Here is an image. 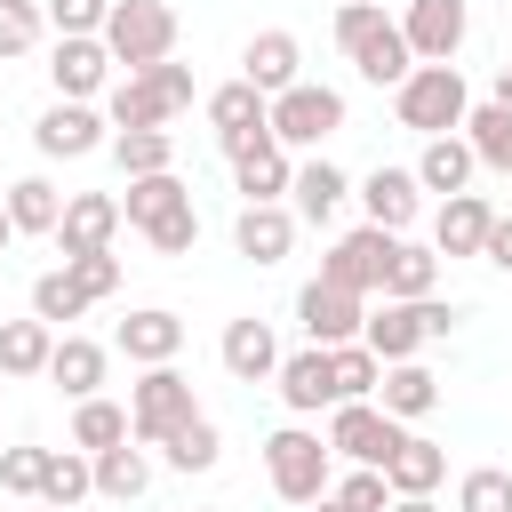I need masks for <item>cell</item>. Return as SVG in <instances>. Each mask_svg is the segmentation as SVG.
Instances as JSON below:
<instances>
[{"mask_svg": "<svg viewBox=\"0 0 512 512\" xmlns=\"http://www.w3.org/2000/svg\"><path fill=\"white\" fill-rule=\"evenodd\" d=\"M336 128H344V88H328V80H296V88L272 96V136H280L288 152H320Z\"/></svg>", "mask_w": 512, "mask_h": 512, "instance_id": "obj_7", "label": "cell"}, {"mask_svg": "<svg viewBox=\"0 0 512 512\" xmlns=\"http://www.w3.org/2000/svg\"><path fill=\"white\" fill-rule=\"evenodd\" d=\"M48 352H56V328L32 312V320H0V376L24 384V376H48Z\"/></svg>", "mask_w": 512, "mask_h": 512, "instance_id": "obj_26", "label": "cell"}, {"mask_svg": "<svg viewBox=\"0 0 512 512\" xmlns=\"http://www.w3.org/2000/svg\"><path fill=\"white\" fill-rule=\"evenodd\" d=\"M120 224H128V216H120L112 192H72V200H64V224H56V248H64V256H96V248H112Z\"/></svg>", "mask_w": 512, "mask_h": 512, "instance_id": "obj_19", "label": "cell"}, {"mask_svg": "<svg viewBox=\"0 0 512 512\" xmlns=\"http://www.w3.org/2000/svg\"><path fill=\"white\" fill-rule=\"evenodd\" d=\"M48 80H56V96L96 104V96H104V80H112V48H104V32H56Z\"/></svg>", "mask_w": 512, "mask_h": 512, "instance_id": "obj_12", "label": "cell"}, {"mask_svg": "<svg viewBox=\"0 0 512 512\" xmlns=\"http://www.w3.org/2000/svg\"><path fill=\"white\" fill-rule=\"evenodd\" d=\"M264 480H272L280 504H320V496L336 488V448H328V432L280 424V432L264 440Z\"/></svg>", "mask_w": 512, "mask_h": 512, "instance_id": "obj_2", "label": "cell"}, {"mask_svg": "<svg viewBox=\"0 0 512 512\" xmlns=\"http://www.w3.org/2000/svg\"><path fill=\"white\" fill-rule=\"evenodd\" d=\"M88 496H96V456H88V448H48L40 504H64V512H80Z\"/></svg>", "mask_w": 512, "mask_h": 512, "instance_id": "obj_32", "label": "cell"}, {"mask_svg": "<svg viewBox=\"0 0 512 512\" xmlns=\"http://www.w3.org/2000/svg\"><path fill=\"white\" fill-rule=\"evenodd\" d=\"M144 240H152V256H192V248H200V208H176V216H160Z\"/></svg>", "mask_w": 512, "mask_h": 512, "instance_id": "obj_46", "label": "cell"}, {"mask_svg": "<svg viewBox=\"0 0 512 512\" xmlns=\"http://www.w3.org/2000/svg\"><path fill=\"white\" fill-rule=\"evenodd\" d=\"M152 488V456H144V440L128 432L120 448H96V496H112V504H136Z\"/></svg>", "mask_w": 512, "mask_h": 512, "instance_id": "obj_30", "label": "cell"}, {"mask_svg": "<svg viewBox=\"0 0 512 512\" xmlns=\"http://www.w3.org/2000/svg\"><path fill=\"white\" fill-rule=\"evenodd\" d=\"M296 328H304V344H352L368 328V296L336 288V280H304L296 288Z\"/></svg>", "mask_w": 512, "mask_h": 512, "instance_id": "obj_9", "label": "cell"}, {"mask_svg": "<svg viewBox=\"0 0 512 512\" xmlns=\"http://www.w3.org/2000/svg\"><path fill=\"white\" fill-rule=\"evenodd\" d=\"M328 496H336L344 512H384V504H392V480H384L376 464H352V472H344V480H336Z\"/></svg>", "mask_w": 512, "mask_h": 512, "instance_id": "obj_44", "label": "cell"}, {"mask_svg": "<svg viewBox=\"0 0 512 512\" xmlns=\"http://www.w3.org/2000/svg\"><path fill=\"white\" fill-rule=\"evenodd\" d=\"M384 480H392V496H432V488L448 480V448H432L424 432H408V440L392 448V464H384Z\"/></svg>", "mask_w": 512, "mask_h": 512, "instance_id": "obj_29", "label": "cell"}, {"mask_svg": "<svg viewBox=\"0 0 512 512\" xmlns=\"http://www.w3.org/2000/svg\"><path fill=\"white\" fill-rule=\"evenodd\" d=\"M208 128H216V152H232L256 128H272V96L256 80H224V88H208Z\"/></svg>", "mask_w": 512, "mask_h": 512, "instance_id": "obj_17", "label": "cell"}, {"mask_svg": "<svg viewBox=\"0 0 512 512\" xmlns=\"http://www.w3.org/2000/svg\"><path fill=\"white\" fill-rule=\"evenodd\" d=\"M32 144H40V160H88V152L112 144V120H104L96 104H80V96H56V104L32 120Z\"/></svg>", "mask_w": 512, "mask_h": 512, "instance_id": "obj_8", "label": "cell"}, {"mask_svg": "<svg viewBox=\"0 0 512 512\" xmlns=\"http://www.w3.org/2000/svg\"><path fill=\"white\" fill-rule=\"evenodd\" d=\"M336 48L352 56V72L368 80V88H400L408 72H416V48H408V32L376 8V0H344L336 8Z\"/></svg>", "mask_w": 512, "mask_h": 512, "instance_id": "obj_1", "label": "cell"}, {"mask_svg": "<svg viewBox=\"0 0 512 512\" xmlns=\"http://www.w3.org/2000/svg\"><path fill=\"white\" fill-rule=\"evenodd\" d=\"M384 296H440V248L400 240L392 264H384Z\"/></svg>", "mask_w": 512, "mask_h": 512, "instance_id": "obj_36", "label": "cell"}, {"mask_svg": "<svg viewBox=\"0 0 512 512\" xmlns=\"http://www.w3.org/2000/svg\"><path fill=\"white\" fill-rule=\"evenodd\" d=\"M304 512H344V504H336V496H320V504H304Z\"/></svg>", "mask_w": 512, "mask_h": 512, "instance_id": "obj_53", "label": "cell"}, {"mask_svg": "<svg viewBox=\"0 0 512 512\" xmlns=\"http://www.w3.org/2000/svg\"><path fill=\"white\" fill-rule=\"evenodd\" d=\"M232 248H240L248 264H288V248H296V208H288V200H240Z\"/></svg>", "mask_w": 512, "mask_h": 512, "instance_id": "obj_14", "label": "cell"}, {"mask_svg": "<svg viewBox=\"0 0 512 512\" xmlns=\"http://www.w3.org/2000/svg\"><path fill=\"white\" fill-rule=\"evenodd\" d=\"M400 32H408L416 64H456V48L472 40V8L464 0H408Z\"/></svg>", "mask_w": 512, "mask_h": 512, "instance_id": "obj_11", "label": "cell"}, {"mask_svg": "<svg viewBox=\"0 0 512 512\" xmlns=\"http://www.w3.org/2000/svg\"><path fill=\"white\" fill-rule=\"evenodd\" d=\"M120 440H128V408L120 400H104V392L96 400H72V448L96 456V448H120Z\"/></svg>", "mask_w": 512, "mask_h": 512, "instance_id": "obj_37", "label": "cell"}, {"mask_svg": "<svg viewBox=\"0 0 512 512\" xmlns=\"http://www.w3.org/2000/svg\"><path fill=\"white\" fill-rule=\"evenodd\" d=\"M488 224H496L488 192H448L440 216H432V248H440V256H480V248H488Z\"/></svg>", "mask_w": 512, "mask_h": 512, "instance_id": "obj_20", "label": "cell"}, {"mask_svg": "<svg viewBox=\"0 0 512 512\" xmlns=\"http://www.w3.org/2000/svg\"><path fill=\"white\" fill-rule=\"evenodd\" d=\"M408 440V424L384 408V400H336L328 408V448H336V464H392V448Z\"/></svg>", "mask_w": 512, "mask_h": 512, "instance_id": "obj_6", "label": "cell"}, {"mask_svg": "<svg viewBox=\"0 0 512 512\" xmlns=\"http://www.w3.org/2000/svg\"><path fill=\"white\" fill-rule=\"evenodd\" d=\"M352 200H360L368 224H384V232H408V224L424 216V184H416V168H368V176L352 184Z\"/></svg>", "mask_w": 512, "mask_h": 512, "instance_id": "obj_15", "label": "cell"}, {"mask_svg": "<svg viewBox=\"0 0 512 512\" xmlns=\"http://www.w3.org/2000/svg\"><path fill=\"white\" fill-rule=\"evenodd\" d=\"M8 240H16V216H8V200H0V256H8Z\"/></svg>", "mask_w": 512, "mask_h": 512, "instance_id": "obj_52", "label": "cell"}, {"mask_svg": "<svg viewBox=\"0 0 512 512\" xmlns=\"http://www.w3.org/2000/svg\"><path fill=\"white\" fill-rule=\"evenodd\" d=\"M104 120H112V128H168L176 112H168V96H160L144 72H128V80L104 96Z\"/></svg>", "mask_w": 512, "mask_h": 512, "instance_id": "obj_34", "label": "cell"}, {"mask_svg": "<svg viewBox=\"0 0 512 512\" xmlns=\"http://www.w3.org/2000/svg\"><path fill=\"white\" fill-rule=\"evenodd\" d=\"M160 456H168L176 472H216V456H224V432H216L208 416H192L184 432H168V440H160Z\"/></svg>", "mask_w": 512, "mask_h": 512, "instance_id": "obj_39", "label": "cell"}, {"mask_svg": "<svg viewBox=\"0 0 512 512\" xmlns=\"http://www.w3.org/2000/svg\"><path fill=\"white\" fill-rule=\"evenodd\" d=\"M392 112H400L408 136H456L464 112H472V88H464L456 64H416V72L392 88Z\"/></svg>", "mask_w": 512, "mask_h": 512, "instance_id": "obj_3", "label": "cell"}, {"mask_svg": "<svg viewBox=\"0 0 512 512\" xmlns=\"http://www.w3.org/2000/svg\"><path fill=\"white\" fill-rule=\"evenodd\" d=\"M48 32V8L40 0H0V56H32Z\"/></svg>", "mask_w": 512, "mask_h": 512, "instance_id": "obj_42", "label": "cell"}, {"mask_svg": "<svg viewBox=\"0 0 512 512\" xmlns=\"http://www.w3.org/2000/svg\"><path fill=\"white\" fill-rule=\"evenodd\" d=\"M32 312H40L48 328H64V320H80V312H88V288L56 264V272H40V280H32Z\"/></svg>", "mask_w": 512, "mask_h": 512, "instance_id": "obj_40", "label": "cell"}, {"mask_svg": "<svg viewBox=\"0 0 512 512\" xmlns=\"http://www.w3.org/2000/svg\"><path fill=\"white\" fill-rule=\"evenodd\" d=\"M456 512H512V472L504 464H472L456 480Z\"/></svg>", "mask_w": 512, "mask_h": 512, "instance_id": "obj_41", "label": "cell"}, {"mask_svg": "<svg viewBox=\"0 0 512 512\" xmlns=\"http://www.w3.org/2000/svg\"><path fill=\"white\" fill-rule=\"evenodd\" d=\"M40 8L56 32H104V16H112V0H40Z\"/></svg>", "mask_w": 512, "mask_h": 512, "instance_id": "obj_47", "label": "cell"}, {"mask_svg": "<svg viewBox=\"0 0 512 512\" xmlns=\"http://www.w3.org/2000/svg\"><path fill=\"white\" fill-rule=\"evenodd\" d=\"M384 512H440V504H432V496H392Z\"/></svg>", "mask_w": 512, "mask_h": 512, "instance_id": "obj_50", "label": "cell"}, {"mask_svg": "<svg viewBox=\"0 0 512 512\" xmlns=\"http://www.w3.org/2000/svg\"><path fill=\"white\" fill-rule=\"evenodd\" d=\"M480 264L512 272V216H496V224H488V248H480Z\"/></svg>", "mask_w": 512, "mask_h": 512, "instance_id": "obj_49", "label": "cell"}, {"mask_svg": "<svg viewBox=\"0 0 512 512\" xmlns=\"http://www.w3.org/2000/svg\"><path fill=\"white\" fill-rule=\"evenodd\" d=\"M32 512H64V504H32Z\"/></svg>", "mask_w": 512, "mask_h": 512, "instance_id": "obj_54", "label": "cell"}, {"mask_svg": "<svg viewBox=\"0 0 512 512\" xmlns=\"http://www.w3.org/2000/svg\"><path fill=\"white\" fill-rule=\"evenodd\" d=\"M344 200H352V176H344L328 152H312V160L296 168V184H288V208H296V224H328Z\"/></svg>", "mask_w": 512, "mask_h": 512, "instance_id": "obj_22", "label": "cell"}, {"mask_svg": "<svg viewBox=\"0 0 512 512\" xmlns=\"http://www.w3.org/2000/svg\"><path fill=\"white\" fill-rule=\"evenodd\" d=\"M224 160H232L240 200H288V184H296V160H288V144H280L272 128H256L248 144H232Z\"/></svg>", "mask_w": 512, "mask_h": 512, "instance_id": "obj_13", "label": "cell"}, {"mask_svg": "<svg viewBox=\"0 0 512 512\" xmlns=\"http://www.w3.org/2000/svg\"><path fill=\"white\" fill-rule=\"evenodd\" d=\"M496 104H512V64H496Z\"/></svg>", "mask_w": 512, "mask_h": 512, "instance_id": "obj_51", "label": "cell"}, {"mask_svg": "<svg viewBox=\"0 0 512 512\" xmlns=\"http://www.w3.org/2000/svg\"><path fill=\"white\" fill-rule=\"evenodd\" d=\"M472 176H480V152L464 144V128L456 136H424V152H416V184L424 192H472Z\"/></svg>", "mask_w": 512, "mask_h": 512, "instance_id": "obj_25", "label": "cell"}, {"mask_svg": "<svg viewBox=\"0 0 512 512\" xmlns=\"http://www.w3.org/2000/svg\"><path fill=\"white\" fill-rule=\"evenodd\" d=\"M464 144L480 152V168H496V176H512V104H472L464 112Z\"/></svg>", "mask_w": 512, "mask_h": 512, "instance_id": "obj_33", "label": "cell"}, {"mask_svg": "<svg viewBox=\"0 0 512 512\" xmlns=\"http://www.w3.org/2000/svg\"><path fill=\"white\" fill-rule=\"evenodd\" d=\"M144 80L168 96V112H192V64H176V56H168V64H144Z\"/></svg>", "mask_w": 512, "mask_h": 512, "instance_id": "obj_48", "label": "cell"}, {"mask_svg": "<svg viewBox=\"0 0 512 512\" xmlns=\"http://www.w3.org/2000/svg\"><path fill=\"white\" fill-rule=\"evenodd\" d=\"M0 392H8V376H0Z\"/></svg>", "mask_w": 512, "mask_h": 512, "instance_id": "obj_55", "label": "cell"}, {"mask_svg": "<svg viewBox=\"0 0 512 512\" xmlns=\"http://www.w3.org/2000/svg\"><path fill=\"white\" fill-rule=\"evenodd\" d=\"M392 248H400V232H384V224H352L328 256H320V280H336V288H384V264H392Z\"/></svg>", "mask_w": 512, "mask_h": 512, "instance_id": "obj_10", "label": "cell"}, {"mask_svg": "<svg viewBox=\"0 0 512 512\" xmlns=\"http://www.w3.org/2000/svg\"><path fill=\"white\" fill-rule=\"evenodd\" d=\"M176 8L168 0H112V16H104V48H112V64H128V72H144V64H168L176 56Z\"/></svg>", "mask_w": 512, "mask_h": 512, "instance_id": "obj_4", "label": "cell"}, {"mask_svg": "<svg viewBox=\"0 0 512 512\" xmlns=\"http://www.w3.org/2000/svg\"><path fill=\"white\" fill-rule=\"evenodd\" d=\"M112 344H120L136 368H160V360H176V352H184V320H176L168 304H144V312H128V320H120V336H112Z\"/></svg>", "mask_w": 512, "mask_h": 512, "instance_id": "obj_23", "label": "cell"}, {"mask_svg": "<svg viewBox=\"0 0 512 512\" xmlns=\"http://www.w3.org/2000/svg\"><path fill=\"white\" fill-rule=\"evenodd\" d=\"M176 208H192V184H184L176 168H160V176H128L120 216H128L136 232H152V224H160V216H176Z\"/></svg>", "mask_w": 512, "mask_h": 512, "instance_id": "obj_27", "label": "cell"}, {"mask_svg": "<svg viewBox=\"0 0 512 512\" xmlns=\"http://www.w3.org/2000/svg\"><path fill=\"white\" fill-rule=\"evenodd\" d=\"M104 152L120 160V176H160V168H176V136H168V128H112Z\"/></svg>", "mask_w": 512, "mask_h": 512, "instance_id": "obj_35", "label": "cell"}, {"mask_svg": "<svg viewBox=\"0 0 512 512\" xmlns=\"http://www.w3.org/2000/svg\"><path fill=\"white\" fill-rule=\"evenodd\" d=\"M200 416V400H192V376L176 368V360H160V368H144L136 384H128V432L144 440V448H160L168 432H184Z\"/></svg>", "mask_w": 512, "mask_h": 512, "instance_id": "obj_5", "label": "cell"}, {"mask_svg": "<svg viewBox=\"0 0 512 512\" xmlns=\"http://www.w3.org/2000/svg\"><path fill=\"white\" fill-rule=\"evenodd\" d=\"M8 216H16V240H24V232H32V240H56L64 192H56L48 176H16V184H8Z\"/></svg>", "mask_w": 512, "mask_h": 512, "instance_id": "obj_31", "label": "cell"}, {"mask_svg": "<svg viewBox=\"0 0 512 512\" xmlns=\"http://www.w3.org/2000/svg\"><path fill=\"white\" fill-rule=\"evenodd\" d=\"M40 472H48V448H0V488L16 504H40Z\"/></svg>", "mask_w": 512, "mask_h": 512, "instance_id": "obj_43", "label": "cell"}, {"mask_svg": "<svg viewBox=\"0 0 512 512\" xmlns=\"http://www.w3.org/2000/svg\"><path fill=\"white\" fill-rule=\"evenodd\" d=\"M240 80H256L264 96L296 88V80H304V48H296V32H280V24L248 32V48H240Z\"/></svg>", "mask_w": 512, "mask_h": 512, "instance_id": "obj_18", "label": "cell"}, {"mask_svg": "<svg viewBox=\"0 0 512 512\" xmlns=\"http://www.w3.org/2000/svg\"><path fill=\"white\" fill-rule=\"evenodd\" d=\"M376 400H384L400 424H416V416H432V408H440V376H432L424 360H392V368H384V384H376Z\"/></svg>", "mask_w": 512, "mask_h": 512, "instance_id": "obj_28", "label": "cell"}, {"mask_svg": "<svg viewBox=\"0 0 512 512\" xmlns=\"http://www.w3.org/2000/svg\"><path fill=\"white\" fill-rule=\"evenodd\" d=\"M216 352H224V368H232L240 384H272V376H280V336H272V320H256V312H240Z\"/></svg>", "mask_w": 512, "mask_h": 512, "instance_id": "obj_21", "label": "cell"}, {"mask_svg": "<svg viewBox=\"0 0 512 512\" xmlns=\"http://www.w3.org/2000/svg\"><path fill=\"white\" fill-rule=\"evenodd\" d=\"M104 368H112V352L96 336H56V352H48V384L64 400H96L104 392Z\"/></svg>", "mask_w": 512, "mask_h": 512, "instance_id": "obj_24", "label": "cell"}, {"mask_svg": "<svg viewBox=\"0 0 512 512\" xmlns=\"http://www.w3.org/2000/svg\"><path fill=\"white\" fill-rule=\"evenodd\" d=\"M280 400H288V416H320V408H336V360H328V344H304V352H280Z\"/></svg>", "mask_w": 512, "mask_h": 512, "instance_id": "obj_16", "label": "cell"}, {"mask_svg": "<svg viewBox=\"0 0 512 512\" xmlns=\"http://www.w3.org/2000/svg\"><path fill=\"white\" fill-rule=\"evenodd\" d=\"M328 360H336V400H376V384H384V360L368 352V336H352V344H328Z\"/></svg>", "mask_w": 512, "mask_h": 512, "instance_id": "obj_38", "label": "cell"}, {"mask_svg": "<svg viewBox=\"0 0 512 512\" xmlns=\"http://www.w3.org/2000/svg\"><path fill=\"white\" fill-rule=\"evenodd\" d=\"M64 272L88 288V304H104V296H120V256L112 248H96V256H64Z\"/></svg>", "mask_w": 512, "mask_h": 512, "instance_id": "obj_45", "label": "cell"}]
</instances>
